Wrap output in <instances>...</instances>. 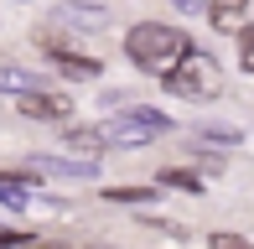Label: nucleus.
I'll list each match as a JSON object with an SVG mask.
<instances>
[{"instance_id": "obj_1", "label": "nucleus", "mask_w": 254, "mask_h": 249, "mask_svg": "<svg viewBox=\"0 0 254 249\" xmlns=\"http://www.w3.org/2000/svg\"><path fill=\"white\" fill-rule=\"evenodd\" d=\"M187 47H192V37L177 31V26H166V21H135V26L125 31V58L140 67V73H156V78L166 73V67H177Z\"/></svg>"}, {"instance_id": "obj_2", "label": "nucleus", "mask_w": 254, "mask_h": 249, "mask_svg": "<svg viewBox=\"0 0 254 249\" xmlns=\"http://www.w3.org/2000/svg\"><path fill=\"white\" fill-rule=\"evenodd\" d=\"M161 83H166V94H177V99L207 104V99L223 94V67H218V58H207V52L187 47L177 67H166V73H161Z\"/></svg>"}, {"instance_id": "obj_3", "label": "nucleus", "mask_w": 254, "mask_h": 249, "mask_svg": "<svg viewBox=\"0 0 254 249\" xmlns=\"http://www.w3.org/2000/svg\"><path fill=\"white\" fill-rule=\"evenodd\" d=\"M16 109H21V120H37V124H63V120H73V99L57 94V88H47V83L16 94Z\"/></svg>"}, {"instance_id": "obj_4", "label": "nucleus", "mask_w": 254, "mask_h": 249, "mask_svg": "<svg viewBox=\"0 0 254 249\" xmlns=\"http://www.w3.org/2000/svg\"><path fill=\"white\" fill-rule=\"evenodd\" d=\"M42 52L52 58V67H57L63 78H99V73H104V62H99V58H83V52H73L63 37H42Z\"/></svg>"}, {"instance_id": "obj_5", "label": "nucleus", "mask_w": 254, "mask_h": 249, "mask_svg": "<svg viewBox=\"0 0 254 249\" xmlns=\"http://www.w3.org/2000/svg\"><path fill=\"white\" fill-rule=\"evenodd\" d=\"M99 130H104V140H109V145H120V151H140V145H151V140H156V130H151L145 120H135L130 109H125L120 120H104Z\"/></svg>"}, {"instance_id": "obj_6", "label": "nucleus", "mask_w": 254, "mask_h": 249, "mask_svg": "<svg viewBox=\"0 0 254 249\" xmlns=\"http://www.w3.org/2000/svg\"><path fill=\"white\" fill-rule=\"evenodd\" d=\"M63 151L67 156H83V161H99V156L109 151V140H104L99 124H67L63 120Z\"/></svg>"}, {"instance_id": "obj_7", "label": "nucleus", "mask_w": 254, "mask_h": 249, "mask_svg": "<svg viewBox=\"0 0 254 249\" xmlns=\"http://www.w3.org/2000/svg\"><path fill=\"white\" fill-rule=\"evenodd\" d=\"M31 166H37L42 177H63V182H94L99 177V161H83V156H31Z\"/></svg>"}, {"instance_id": "obj_8", "label": "nucleus", "mask_w": 254, "mask_h": 249, "mask_svg": "<svg viewBox=\"0 0 254 249\" xmlns=\"http://www.w3.org/2000/svg\"><path fill=\"white\" fill-rule=\"evenodd\" d=\"M52 16L63 21V26H78V31H99V26H109V10H104L99 0H63Z\"/></svg>"}, {"instance_id": "obj_9", "label": "nucleus", "mask_w": 254, "mask_h": 249, "mask_svg": "<svg viewBox=\"0 0 254 249\" xmlns=\"http://www.w3.org/2000/svg\"><path fill=\"white\" fill-rule=\"evenodd\" d=\"M207 21H213V31H239L249 16V0H207Z\"/></svg>"}, {"instance_id": "obj_10", "label": "nucleus", "mask_w": 254, "mask_h": 249, "mask_svg": "<svg viewBox=\"0 0 254 249\" xmlns=\"http://www.w3.org/2000/svg\"><path fill=\"white\" fill-rule=\"evenodd\" d=\"M47 78L31 73V67H16V62H0V94H26V88H42Z\"/></svg>"}, {"instance_id": "obj_11", "label": "nucleus", "mask_w": 254, "mask_h": 249, "mask_svg": "<svg viewBox=\"0 0 254 249\" xmlns=\"http://www.w3.org/2000/svg\"><path fill=\"white\" fill-rule=\"evenodd\" d=\"M244 140V130H234V124H207L197 130V145H239Z\"/></svg>"}, {"instance_id": "obj_12", "label": "nucleus", "mask_w": 254, "mask_h": 249, "mask_svg": "<svg viewBox=\"0 0 254 249\" xmlns=\"http://www.w3.org/2000/svg\"><path fill=\"white\" fill-rule=\"evenodd\" d=\"M104 202H156V187H104Z\"/></svg>"}, {"instance_id": "obj_13", "label": "nucleus", "mask_w": 254, "mask_h": 249, "mask_svg": "<svg viewBox=\"0 0 254 249\" xmlns=\"http://www.w3.org/2000/svg\"><path fill=\"white\" fill-rule=\"evenodd\" d=\"M130 115H135V120H145L156 135H166V130H171V115H161V109H151V104H130Z\"/></svg>"}, {"instance_id": "obj_14", "label": "nucleus", "mask_w": 254, "mask_h": 249, "mask_svg": "<svg viewBox=\"0 0 254 249\" xmlns=\"http://www.w3.org/2000/svg\"><path fill=\"white\" fill-rule=\"evenodd\" d=\"M239 67L254 73V26H239Z\"/></svg>"}, {"instance_id": "obj_15", "label": "nucleus", "mask_w": 254, "mask_h": 249, "mask_svg": "<svg viewBox=\"0 0 254 249\" xmlns=\"http://www.w3.org/2000/svg\"><path fill=\"white\" fill-rule=\"evenodd\" d=\"M161 187H182V192H197L202 182H197L192 172H161Z\"/></svg>"}, {"instance_id": "obj_16", "label": "nucleus", "mask_w": 254, "mask_h": 249, "mask_svg": "<svg viewBox=\"0 0 254 249\" xmlns=\"http://www.w3.org/2000/svg\"><path fill=\"white\" fill-rule=\"evenodd\" d=\"M213 249H244V239L239 234H213Z\"/></svg>"}, {"instance_id": "obj_17", "label": "nucleus", "mask_w": 254, "mask_h": 249, "mask_svg": "<svg viewBox=\"0 0 254 249\" xmlns=\"http://www.w3.org/2000/svg\"><path fill=\"white\" fill-rule=\"evenodd\" d=\"M171 5H177V10H182V16H197V10L207 5V0H171Z\"/></svg>"}, {"instance_id": "obj_18", "label": "nucleus", "mask_w": 254, "mask_h": 249, "mask_svg": "<svg viewBox=\"0 0 254 249\" xmlns=\"http://www.w3.org/2000/svg\"><path fill=\"white\" fill-rule=\"evenodd\" d=\"M16 5H31V0H16Z\"/></svg>"}]
</instances>
